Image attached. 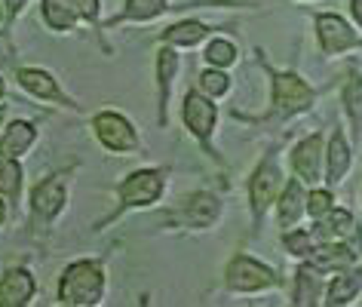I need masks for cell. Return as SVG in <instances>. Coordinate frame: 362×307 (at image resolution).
Masks as SVG:
<instances>
[{
    "mask_svg": "<svg viewBox=\"0 0 362 307\" xmlns=\"http://www.w3.org/2000/svg\"><path fill=\"white\" fill-rule=\"evenodd\" d=\"M95 132L105 148L111 151H132L139 144V135L120 114H98L95 117Z\"/></svg>",
    "mask_w": 362,
    "mask_h": 307,
    "instance_id": "obj_3",
    "label": "cell"
},
{
    "mask_svg": "<svg viewBox=\"0 0 362 307\" xmlns=\"http://www.w3.org/2000/svg\"><path fill=\"white\" fill-rule=\"evenodd\" d=\"M22 86L25 89H31L34 95H40V98H62V93L56 89V83H52V77L47 74V71H31V68H25L22 74Z\"/></svg>",
    "mask_w": 362,
    "mask_h": 307,
    "instance_id": "obj_14",
    "label": "cell"
},
{
    "mask_svg": "<svg viewBox=\"0 0 362 307\" xmlns=\"http://www.w3.org/2000/svg\"><path fill=\"white\" fill-rule=\"evenodd\" d=\"M329 206H332V197L325 191H316V194H310V200H307V209H310V215L329 212Z\"/></svg>",
    "mask_w": 362,
    "mask_h": 307,
    "instance_id": "obj_30",
    "label": "cell"
},
{
    "mask_svg": "<svg viewBox=\"0 0 362 307\" xmlns=\"http://www.w3.org/2000/svg\"><path fill=\"white\" fill-rule=\"evenodd\" d=\"M347 163H350L347 144H344V139H341L338 132H334V139H332V144H329V178H332V182L347 173Z\"/></svg>",
    "mask_w": 362,
    "mask_h": 307,
    "instance_id": "obj_19",
    "label": "cell"
},
{
    "mask_svg": "<svg viewBox=\"0 0 362 307\" xmlns=\"http://www.w3.org/2000/svg\"><path fill=\"white\" fill-rule=\"evenodd\" d=\"M316 31H320L325 52H341L356 43V34H353L338 16H320V19H316Z\"/></svg>",
    "mask_w": 362,
    "mask_h": 307,
    "instance_id": "obj_6",
    "label": "cell"
},
{
    "mask_svg": "<svg viewBox=\"0 0 362 307\" xmlns=\"http://www.w3.org/2000/svg\"><path fill=\"white\" fill-rule=\"evenodd\" d=\"M276 187H279V173H276V166L267 160V163L255 173V178H252V209H255L258 215L274 203Z\"/></svg>",
    "mask_w": 362,
    "mask_h": 307,
    "instance_id": "obj_8",
    "label": "cell"
},
{
    "mask_svg": "<svg viewBox=\"0 0 362 307\" xmlns=\"http://www.w3.org/2000/svg\"><path fill=\"white\" fill-rule=\"evenodd\" d=\"M320 237H332V233H344V237H353V219H350V212H344V209H338L332 215V221L329 224H322L320 231Z\"/></svg>",
    "mask_w": 362,
    "mask_h": 307,
    "instance_id": "obj_22",
    "label": "cell"
},
{
    "mask_svg": "<svg viewBox=\"0 0 362 307\" xmlns=\"http://www.w3.org/2000/svg\"><path fill=\"white\" fill-rule=\"evenodd\" d=\"M215 215H218V200L212 194H194L187 200V219L194 224H212Z\"/></svg>",
    "mask_w": 362,
    "mask_h": 307,
    "instance_id": "obj_15",
    "label": "cell"
},
{
    "mask_svg": "<svg viewBox=\"0 0 362 307\" xmlns=\"http://www.w3.org/2000/svg\"><path fill=\"white\" fill-rule=\"evenodd\" d=\"M0 93H4V80H0Z\"/></svg>",
    "mask_w": 362,
    "mask_h": 307,
    "instance_id": "obj_35",
    "label": "cell"
},
{
    "mask_svg": "<svg viewBox=\"0 0 362 307\" xmlns=\"http://www.w3.org/2000/svg\"><path fill=\"white\" fill-rule=\"evenodd\" d=\"M203 37H206V28L200 22H181V25H175V28L166 31L169 43H185V47H191V43L203 40Z\"/></svg>",
    "mask_w": 362,
    "mask_h": 307,
    "instance_id": "obj_21",
    "label": "cell"
},
{
    "mask_svg": "<svg viewBox=\"0 0 362 307\" xmlns=\"http://www.w3.org/2000/svg\"><path fill=\"white\" fill-rule=\"evenodd\" d=\"M102 270L89 261H77L65 270L62 279V301L65 304H95L102 295Z\"/></svg>",
    "mask_w": 362,
    "mask_h": 307,
    "instance_id": "obj_1",
    "label": "cell"
},
{
    "mask_svg": "<svg viewBox=\"0 0 362 307\" xmlns=\"http://www.w3.org/2000/svg\"><path fill=\"white\" fill-rule=\"evenodd\" d=\"M304 209V194H301V185L292 182L286 187V194H283V200H279V215H283V221L292 224L298 215H301Z\"/></svg>",
    "mask_w": 362,
    "mask_h": 307,
    "instance_id": "obj_20",
    "label": "cell"
},
{
    "mask_svg": "<svg viewBox=\"0 0 362 307\" xmlns=\"http://www.w3.org/2000/svg\"><path fill=\"white\" fill-rule=\"evenodd\" d=\"M34 141V126L31 123H13L10 132H6L4 144H0V151L10 154V157H19V154L28 151V144Z\"/></svg>",
    "mask_w": 362,
    "mask_h": 307,
    "instance_id": "obj_13",
    "label": "cell"
},
{
    "mask_svg": "<svg viewBox=\"0 0 362 307\" xmlns=\"http://www.w3.org/2000/svg\"><path fill=\"white\" fill-rule=\"evenodd\" d=\"M295 169L304 182H316V178H320V139H316V135H310L307 141L298 144Z\"/></svg>",
    "mask_w": 362,
    "mask_h": 307,
    "instance_id": "obj_11",
    "label": "cell"
},
{
    "mask_svg": "<svg viewBox=\"0 0 362 307\" xmlns=\"http://www.w3.org/2000/svg\"><path fill=\"white\" fill-rule=\"evenodd\" d=\"M359 292V270H347V274L334 277V283L329 289V304H344Z\"/></svg>",
    "mask_w": 362,
    "mask_h": 307,
    "instance_id": "obj_17",
    "label": "cell"
},
{
    "mask_svg": "<svg viewBox=\"0 0 362 307\" xmlns=\"http://www.w3.org/2000/svg\"><path fill=\"white\" fill-rule=\"evenodd\" d=\"M71 6H74L77 16H83V19H95V13H98V0H71Z\"/></svg>",
    "mask_w": 362,
    "mask_h": 307,
    "instance_id": "obj_31",
    "label": "cell"
},
{
    "mask_svg": "<svg viewBox=\"0 0 362 307\" xmlns=\"http://www.w3.org/2000/svg\"><path fill=\"white\" fill-rule=\"evenodd\" d=\"M353 13H356V19L362 25V0H353Z\"/></svg>",
    "mask_w": 362,
    "mask_h": 307,
    "instance_id": "obj_32",
    "label": "cell"
},
{
    "mask_svg": "<svg viewBox=\"0 0 362 307\" xmlns=\"http://www.w3.org/2000/svg\"><path fill=\"white\" fill-rule=\"evenodd\" d=\"M228 283H230V289H240V292H255V289H264L274 283V274H270L264 265H258V261L240 255V258H233L228 267Z\"/></svg>",
    "mask_w": 362,
    "mask_h": 307,
    "instance_id": "obj_2",
    "label": "cell"
},
{
    "mask_svg": "<svg viewBox=\"0 0 362 307\" xmlns=\"http://www.w3.org/2000/svg\"><path fill=\"white\" fill-rule=\"evenodd\" d=\"M276 105L279 111L286 114H295V111H304L307 105H310V86L304 83V80H298L295 74H279L276 77Z\"/></svg>",
    "mask_w": 362,
    "mask_h": 307,
    "instance_id": "obj_5",
    "label": "cell"
},
{
    "mask_svg": "<svg viewBox=\"0 0 362 307\" xmlns=\"http://www.w3.org/2000/svg\"><path fill=\"white\" fill-rule=\"evenodd\" d=\"M34 292V279L28 277V270H10L0 283V307H19L31 298Z\"/></svg>",
    "mask_w": 362,
    "mask_h": 307,
    "instance_id": "obj_10",
    "label": "cell"
},
{
    "mask_svg": "<svg viewBox=\"0 0 362 307\" xmlns=\"http://www.w3.org/2000/svg\"><path fill=\"white\" fill-rule=\"evenodd\" d=\"M43 16H47L49 28H71L77 19V10L71 6V0H47L43 4Z\"/></svg>",
    "mask_w": 362,
    "mask_h": 307,
    "instance_id": "obj_16",
    "label": "cell"
},
{
    "mask_svg": "<svg viewBox=\"0 0 362 307\" xmlns=\"http://www.w3.org/2000/svg\"><path fill=\"white\" fill-rule=\"evenodd\" d=\"M19 185H22V169L16 166V160L10 157V154L0 151V191L16 197L19 194Z\"/></svg>",
    "mask_w": 362,
    "mask_h": 307,
    "instance_id": "obj_18",
    "label": "cell"
},
{
    "mask_svg": "<svg viewBox=\"0 0 362 307\" xmlns=\"http://www.w3.org/2000/svg\"><path fill=\"white\" fill-rule=\"evenodd\" d=\"M347 108H350V114H353V120H362V80L359 77H350V83H347Z\"/></svg>",
    "mask_w": 362,
    "mask_h": 307,
    "instance_id": "obj_25",
    "label": "cell"
},
{
    "mask_svg": "<svg viewBox=\"0 0 362 307\" xmlns=\"http://www.w3.org/2000/svg\"><path fill=\"white\" fill-rule=\"evenodd\" d=\"M316 295V279H310V267L301 270L298 277V292H295V304H310Z\"/></svg>",
    "mask_w": 362,
    "mask_h": 307,
    "instance_id": "obj_26",
    "label": "cell"
},
{
    "mask_svg": "<svg viewBox=\"0 0 362 307\" xmlns=\"http://www.w3.org/2000/svg\"><path fill=\"white\" fill-rule=\"evenodd\" d=\"M163 10V0H129L126 4V16L129 19H151Z\"/></svg>",
    "mask_w": 362,
    "mask_h": 307,
    "instance_id": "obj_23",
    "label": "cell"
},
{
    "mask_svg": "<svg viewBox=\"0 0 362 307\" xmlns=\"http://www.w3.org/2000/svg\"><path fill=\"white\" fill-rule=\"evenodd\" d=\"M353 261V249L347 246H320L310 252V270H334V267H344Z\"/></svg>",
    "mask_w": 362,
    "mask_h": 307,
    "instance_id": "obj_12",
    "label": "cell"
},
{
    "mask_svg": "<svg viewBox=\"0 0 362 307\" xmlns=\"http://www.w3.org/2000/svg\"><path fill=\"white\" fill-rule=\"evenodd\" d=\"M163 191V175L153 173V169H144V173H135L123 182L120 197L126 206H148L160 197Z\"/></svg>",
    "mask_w": 362,
    "mask_h": 307,
    "instance_id": "obj_4",
    "label": "cell"
},
{
    "mask_svg": "<svg viewBox=\"0 0 362 307\" xmlns=\"http://www.w3.org/2000/svg\"><path fill=\"white\" fill-rule=\"evenodd\" d=\"M206 59H209L212 65H230V62L237 59V50H233L228 40H212L209 50H206Z\"/></svg>",
    "mask_w": 362,
    "mask_h": 307,
    "instance_id": "obj_24",
    "label": "cell"
},
{
    "mask_svg": "<svg viewBox=\"0 0 362 307\" xmlns=\"http://www.w3.org/2000/svg\"><path fill=\"white\" fill-rule=\"evenodd\" d=\"M286 249L295 252V255H310V252H313L310 233H288V237H286Z\"/></svg>",
    "mask_w": 362,
    "mask_h": 307,
    "instance_id": "obj_29",
    "label": "cell"
},
{
    "mask_svg": "<svg viewBox=\"0 0 362 307\" xmlns=\"http://www.w3.org/2000/svg\"><path fill=\"white\" fill-rule=\"evenodd\" d=\"M172 71H175V56L169 50L160 52V86H163V98L169 93V80H172Z\"/></svg>",
    "mask_w": 362,
    "mask_h": 307,
    "instance_id": "obj_28",
    "label": "cell"
},
{
    "mask_svg": "<svg viewBox=\"0 0 362 307\" xmlns=\"http://www.w3.org/2000/svg\"><path fill=\"white\" fill-rule=\"evenodd\" d=\"M185 123L191 126L194 135L206 139L215 126V105L206 102L203 95H187L185 98Z\"/></svg>",
    "mask_w": 362,
    "mask_h": 307,
    "instance_id": "obj_9",
    "label": "cell"
},
{
    "mask_svg": "<svg viewBox=\"0 0 362 307\" xmlns=\"http://www.w3.org/2000/svg\"><path fill=\"white\" fill-rule=\"evenodd\" d=\"M62 206H65V178L52 175L34 191V212H37L40 219H52Z\"/></svg>",
    "mask_w": 362,
    "mask_h": 307,
    "instance_id": "obj_7",
    "label": "cell"
},
{
    "mask_svg": "<svg viewBox=\"0 0 362 307\" xmlns=\"http://www.w3.org/2000/svg\"><path fill=\"white\" fill-rule=\"evenodd\" d=\"M200 86H203L209 95H221L224 89H228V77L218 74V71H206V74L200 77Z\"/></svg>",
    "mask_w": 362,
    "mask_h": 307,
    "instance_id": "obj_27",
    "label": "cell"
},
{
    "mask_svg": "<svg viewBox=\"0 0 362 307\" xmlns=\"http://www.w3.org/2000/svg\"><path fill=\"white\" fill-rule=\"evenodd\" d=\"M0 221H4V203H0Z\"/></svg>",
    "mask_w": 362,
    "mask_h": 307,
    "instance_id": "obj_34",
    "label": "cell"
},
{
    "mask_svg": "<svg viewBox=\"0 0 362 307\" xmlns=\"http://www.w3.org/2000/svg\"><path fill=\"white\" fill-rule=\"evenodd\" d=\"M6 4H10V6H13V13H16V10H22L25 0H6Z\"/></svg>",
    "mask_w": 362,
    "mask_h": 307,
    "instance_id": "obj_33",
    "label": "cell"
}]
</instances>
